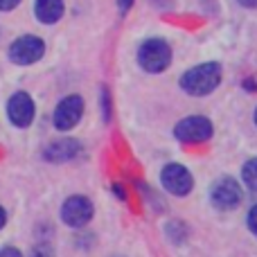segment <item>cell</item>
I'll list each match as a JSON object with an SVG mask.
<instances>
[{"label": "cell", "mask_w": 257, "mask_h": 257, "mask_svg": "<svg viewBox=\"0 0 257 257\" xmlns=\"http://www.w3.org/2000/svg\"><path fill=\"white\" fill-rule=\"evenodd\" d=\"M79 151H81V145L77 140H72V138H61V140L52 142V145L43 151V156H45V160H52V163H63V160L75 158Z\"/></svg>", "instance_id": "cell-10"}, {"label": "cell", "mask_w": 257, "mask_h": 257, "mask_svg": "<svg viewBox=\"0 0 257 257\" xmlns=\"http://www.w3.org/2000/svg\"><path fill=\"white\" fill-rule=\"evenodd\" d=\"M117 5H120V12H122V14H126L128 9H131L133 0H117Z\"/></svg>", "instance_id": "cell-18"}, {"label": "cell", "mask_w": 257, "mask_h": 257, "mask_svg": "<svg viewBox=\"0 0 257 257\" xmlns=\"http://www.w3.org/2000/svg\"><path fill=\"white\" fill-rule=\"evenodd\" d=\"M241 178H244V185L248 190L257 192V158L248 160V163L241 167Z\"/></svg>", "instance_id": "cell-12"}, {"label": "cell", "mask_w": 257, "mask_h": 257, "mask_svg": "<svg viewBox=\"0 0 257 257\" xmlns=\"http://www.w3.org/2000/svg\"><path fill=\"white\" fill-rule=\"evenodd\" d=\"M248 228L253 235H257V205H253L248 212Z\"/></svg>", "instance_id": "cell-14"}, {"label": "cell", "mask_w": 257, "mask_h": 257, "mask_svg": "<svg viewBox=\"0 0 257 257\" xmlns=\"http://www.w3.org/2000/svg\"><path fill=\"white\" fill-rule=\"evenodd\" d=\"M0 257H23L21 253H18L16 248H12V246H7V248L0 250Z\"/></svg>", "instance_id": "cell-17"}, {"label": "cell", "mask_w": 257, "mask_h": 257, "mask_svg": "<svg viewBox=\"0 0 257 257\" xmlns=\"http://www.w3.org/2000/svg\"><path fill=\"white\" fill-rule=\"evenodd\" d=\"M7 115L12 124L16 126H30L34 120V102L27 93H14L7 104Z\"/></svg>", "instance_id": "cell-9"}, {"label": "cell", "mask_w": 257, "mask_h": 257, "mask_svg": "<svg viewBox=\"0 0 257 257\" xmlns=\"http://www.w3.org/2000/svg\"><path fill=\"white\" fill-rule=\"evenodd\" d=\"M255 124H257V108H255Z\"/></svg>", "instance_id": "cell-21"}, {"label": "cell", "mask_w": 257, "mask_h": 257, "mask_svg": "<svg viewBox=\"0 0 257 257\" xmlns=\"http://www.w3.org/2000/svg\"><path fill=\"white\" fill-rule=\"evenodd\" d=\"M5 221H7V214H5V210L0 208V228L5 226Z\"/></svg>", "instance_id": "cell-20"}, {"label": "cell", "mask_w": 257, "mask_h": 257, "mask_svg": "<svg viewBox=\"0 0 257 257\" xmlns=\"http://www.w3.org/2000/svg\"><path fill=\"white\" fill-rule=\"evenodd\" d=\"M21 0H0V12H12Z\"/></svg>", "instance_id": "cell-15"}, {"label": "cell", "mask_w": 257, "mask_h": 257, "mask_svg": "<svg viewBox=\"0 0 257 257\" xmlns=\"http://www.w3.org/2000/svg\"><path fill=\"white\" fill-rule=\"evenodd\" d=\"M61 219L70 228H84L93 219V203L86 196H70L61 208Z\"/></svg>", "instance_id": "cell-8"}, {"label": "cell", "mask_w": 257, "mask_h": 257, "mask_svg": "<svg viewBox=\"0 0 257 257\" xmlns=\"http://www.w3.org/2000/svg\"><path fill=\"white\" fill-rule=\"evenodd\" d=\"M138 61L147 72H163L172 63V48L163 39H149L140 45Z\"/></svg>", "instance_id": "cell-2"}, {"label": "cell", "mask_w": 257, "mask_h": 257, "mask_svg": "<svg viewBox=\"0 0 257 257\" xmlns=\"http://www.w3.org/2000/svg\"><path fill=\"white\" fill-rule=\"evenodd\" d=\"M174 133L181 142H205L212 138V124L203 115H190L178 122Z\"/></svg>", "instance_id": "cell-7"}, {"label": "cell", "mask_w": 257, "mask_h": 257, "mask_svg": "<svg viewBox=\"0 0 257 257\" xmlns=\"http://www.w3.org/2000/svg\"><path fill=\"white\" fill-rule=\"evenodd\" d=\"M241 7H248V9H255L257 7V0H237Z\"/></svg>", "instance_id": "cell-19"}, {"label": "cell", "mask_w": 257, "mask_h": 257, "mask_svg": "<svg viewBox=\"0 0 257 257\" xmlns=\"http://www.w3.org/2000/svg\"><path fill=\"white\" fill-rule=\"evenodd\" d=\"M241 196L244 194H241L239 183L230 176H223L212 185V194H210V199H212L214 208H219V210H235L237 205L241 203Z\"/></svg>", "instance_id": "cell-6"}, {"label": "cell", "mask_w": 257, "mask_h": 257, "mask_svg": "<svg viewBox=\"0 0 257 257\" xmlns=\"http://www.w3.org/2000/svg\"><path fill=\"white\" fill-rule=\"evenodd\" d=\"M34 14L41 23L52 25L63 16V0H36Z\"/></svg>", "instance_id": "cell-11"}, {"label": "cell", "mask_w": 257, "mask_h": 257, "mask_svg": "<svg viewBox=\"0 0 257 257\" xmlns=\"http://www.w3.org/2000/svg\"><path fill=\"white\" fill-rule=\"evenodd\" d=\"M45 52V43L39 39V36H21L16 39L12 45H9V59L18 66H30V63L39 61Z\"/></svg>", "instance_id": "cell-4"}, {"label": "cell", "mask_w": 257, "mask_h": 257, "mask_svg": "<svg viewBox=\"0 0 257 257\" xmlns=\"http://www.w3.org/2000/svg\"><path fill=\"white\" fill-rule=\"evenodd\" d=\"M160 183H163L165 190L174 196H185V194H190L192 187H194L192 174L187 172V167H183V165H178V163L165 165L163 172H160Z\"/></svg>", "instance_id": "cell-3"}, {"label": "cell", "mask_w": 257, "mask_h": 257, "mask_svg": "<svg viewBox=\"0 0 257 257\" xmlns=\"http://www.w3.org/2000/svg\"><path fill=\"white\" fill-rule=\"evenodd\" d=\"M81 115H84V99L79 95H68L54 108V126L59 131H70L79 124Z\"/></svg>", "instance_id": "cell-5"}, {"label": "cell", "mask_w": 257, "mask_h": 257, "mask_svg": "<svg viewBox=\"0 0 257 257\" xmlns=\"http://www.w3.org/2000/svg\"><path fill=\"white\" fill-rule=\"evenodd\" d=\"M221 81V68L219 63L210 61V63H201L194 66L181 77V88L187 95H194V97H203V95L212 93L214 88Z\"/></svg>", "instance_id": "cell-1"}, {"label": "cell", "mask_w": 257, "mask_h": 257, "mask_svg": "<svg viewBox=\"0 0 257 257\" xmlns=\"http://www.w3.org/2000/svg\"><path fill=\"white\" fill-rule=\"evenodd\" d=\"M32 257H52V248L48 244H39L32 250Z\"/></svg>", "instance_id": "cell-13"}, {"label": "cell", "mask_w": 257, "mask_h": 257, "mask_svg": "<svg viewBox=\"0 0 257 257\" xmlns=\"http://www.w3.org/2000/svg\"><path fill=\"white\" fill-rule=\"evenodd\" d=\"M102 102H104V120L108 122V117H111V113H108V90H106V88L102 90Z\"/></svg>", "instance_id": "cell-16"}]
</instances>
